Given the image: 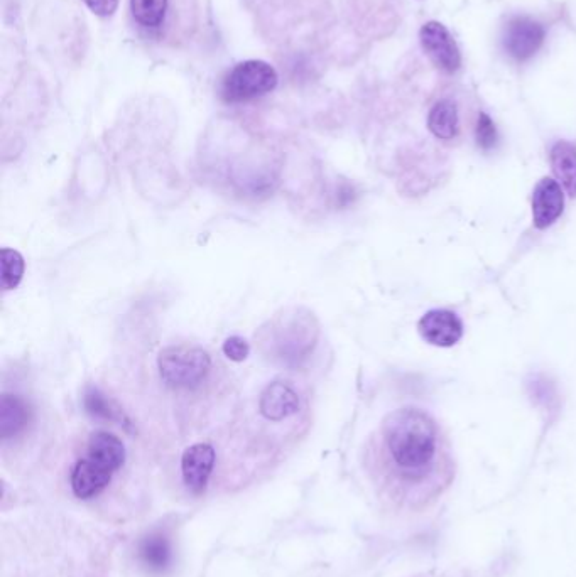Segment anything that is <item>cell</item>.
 <instances>
[{"mask_svg": "<svg viewBox=\"0 0 576 577\" xmlns=\"http://www.w3.org/2000/svg\"><path fill=\"white\" fill-rule=\"evenodd\" d=\"M215 466V449L210 444H193L186 449L181 458V475L186 488L200 495L207 488Z\"/></svg>", "mask_w": 576, "mask_h": 577, "instance_id": "cell-8", "label": "cell"}, {"mask_svg": "<svg viewBox=\"0 0 576 577\" xmlns=\"http://www.w3.org/2000/svg\"><path fill=\"white\" fill-rule=\"evenodd\" d=\"M546 38V29L529 17H514L507 24L504 46L517 61H528L538 53Z\"/></svg>", "mask_w": 576, "mask_h": 577, "instance_id": "cell-6", "label": "cell"}, {"mask_svg": "<svg viewBox=\"0 0 576 577\" xmlns=\"http://www.w3.org/2000/svg\"><path fill=\"white\" fill-rule=\"evenodd\" d=\"M387 470L403 505L424 510L443 495L455 476L452 449L435 417L418 407L394 410L382 422Z\"/></svg>", "mask_w": 576, "mask_h": 577, "instance_id": "cell-1", "label": "cell"}, {"mask_svg": "<svg viewBox=\"0 0 576 577\" xmlns=\"http://www.w3.org/2000/svg\"><path fill=\"white\" fill-rule=\"evenodd\" d=\"M477 144L482 151H490L497 144V129L487 114L479 115L477 122Z\"/></svg>", "mask_w": 576, "mask_h": 577, "instance_id": "cell-20", "label": "cell"}, {"mask_svg": "<svg viewBox=\"0 0 576 577\" xmlns=\"http://www.w3.org/2000/svg\"><path fill=\"white\" fill-rule=\"evenodd\" d=\"M83 2L98 17H110L119 7V0H83Z\"/></svg>", "mask_w": 576, "mask_h": 577, "instance_id": "cell-22", "label": "cell"}, {"mask_svg": "<svg viewBox=\"0 0 576 577\" xmlns=\"http://www.w3.org/2000/svg\"><path fill=\"white\" fill-rule=\"evenodd\" d=\"M31 421V407L19 395L4 394L0 399V437L7 441L21 434Z\"/></svg>", "mask_w": 576, "mask_h": 577, "instance_id": "cell-13", "label": "cell"}, {"mask_svg": "<svg viewBox=\"0 0 576 577\" xmlns=\"http://www.w3.org/2000/svg\"><path fill=\"white\" fill-rule=\"evenodd\" d=\"M565 195L555 179L544 178L536 184L533 193V222L538 230H546L563 215Z\"/></svg>", "mask_w": 576, "mask_h": 577, "instance_id": "cell-9", "label": "cell"}, {"mask_svg": "<svg viewBox=\"0 0 576 577\" xmlns=\"http://www.w3.org/2000/svg\"><path fill=\"white\" fill-rule=\"evenodd\" d=\"M0 265H2V289L14 291L21 284L26 270V262L17 250L2 249L0 252Z\"/></svg>", "mask_w": 576, "mask_h": 577, "instance_id": "cell-19", "label": "cell"}, {"mask_svg": "<svg viewBox=\"0 0 576 577\" xmlns=\"http://www.w3.org/2000/svg\"><path fill=\"white\" fill-rule=\"evenodd\" d=\"M83 409L88 416L98 421L117 422L120 426H129L127 417L120 409L119 405L115 404L114 400H110L107 395L98 390L97 387H88L83 394Z\"/></svg>", "mask_w": 576, "mask_h": 577, "instance_id": "cell-16", "label": "cell"}, {"mask_svg": "<svg viewBox=\"0 0 576 577\" xmlns=\"http://www.w3.org/2000/svg\"><path fill=\"white\" fill-rule=\"evenodd\" d=\"M223 353L225 356L232 360V362H244L245 358L249 356L250 353V345L244 338H240V336H230L225 340L223 343Z\"/></svg>", "mask_w": 576, "mask_h": 577, "instance_id": "cell-21", "label": "cell"}, {"mask_svg": "<svg viewBox=\"0 0 576 577\" xmlns=\"http://www.w3.org/2000/svg\"><path fill=\"white\" fill-rule=\"evenodd\" d=\"M278 81V71L266 61H242L223 78L220 95L227 103L250 102L271 93Z\"/></svg>", "mask_w": 576, "mask_h": 577, "instance_id": "cell-4", "label": "cell"}, {"mask_svg": "<svg viewBox=\"0 0 576 577\" xmlns=\"http://www.w3.org/2000/svg\"><path fill=\"white\" fill-rule=\"evenodd\" d=\"M551 166L556 178L563 184L566 193L575 198L576 196V146L571 142H556L551 154Z\"/></svg>", "mask_w": 576, "mask_h": 577, "instance_id": "cell-15", "label": "cell"}, {"mask_svg": "<svg viewBox=\"0 0 576 577\" xmlns=\"http://www.w3.org/2000/svg\"><path fill=\"white\" fill-rule=\"evenodd\" d=\"M419 39L433 63L446 73H455L462 65V54L452 34L443 24L431 21L421 27Z\"/></svg>", "mask_w": 576, "mask_h": 577, "instance_id": "cell-5", "label": "cell"}, {"mask_svg": "<svg viewBox=\"0 0 576 577\" xmlns=\"http://www.w3.org/2000/svg\"><path fill=\"white\" fill-rule=\"evenodd\" d=\"M114 473L92 459H80L71 471V490L82 500H90L100 495L109 486Z\"/></svg>", "mask_w": 576, "mask_h": 577, "instance_id": "cell-10", "label": "cell"}, {"mask_svg": "<svg viewBox=\"0 0 576 577\" xmlns=\"http://www.w3.org/2000/svg\"><path fill=\"white\" fill-rule=\"evenodd\" d=\"M132 16L146 29L163 26L168 12V0H131Z\"/></svg>", "mask_w": 576, "mask_h": 577, "instance_id": "cell-18", "label": "cell"}, {"mask_svg": "<svg viewBox=\"0 0 576 577\" xmlns=\"http://www.w3.org/2000/svg\"><path fill=\"white\" fill-rule=\"evenodd\" d=\"M259 410L267 421H284L299 410V397L288 383L272 382L267 385L259 400Z\"/></svg>", "mask_w": 576, "mask_h": 577, "instance_id": "cell-11", "label": "cell"}, {"mask_svg": "<svg viewBox=\"0 0 576 577\" xmlns=\"http://www.w3.org/2000/svg\"><path fill=\"white\" fill-rule=\"evenodd\" d=\"M419 335L426 343L450 348L462 340L463 323L458 314L448 309H433L424 314L418 323Z\"/></svg>", "mask_w": 576, "mask_h": 577, "instance_id": "cell-7", "label": "cell"}, {"mask_svg": "<svg viewBox=\"0 0 576 577\" xmlns=\"http://www.w3.org/2000/svg\"><path fill=\"white\" fill-rule=\"evenodd\" d=\"M458 110L450 100H441L431 108L428 115V127L431 134L441 141H452L458 134Z\"/></svg>", "mask_w": 576, "mask_h": 577, "instance_id": "cell-17", "label": "cell"}, {"mask_svg": "<svg viewBox=\"0 0 576 577\" xmlns=\"http://www.w3.org/2000/svg\"><path fill=\"white\" fill-rule=\"evenodd\" d=\"M137 556L151 572H164L173 562V547L166 535L153 532L139 542Z\"/></svg>", "mask_w": 576, "mask_h": 577, "instance_id": "cell-14", "label": "cell"}, {"mask_svg": "<svg viewBox=\"0 0 576 577\" xmlns=\"http://www.w3.org/2000/svg\"><path fill=\"white\" fill-rule=\"evenodd\" d=\"M87 458L115 473L125 463L124 443L112 432H93L88 441Z\"/></svg>", "mask_w": 576, "mask_h": 577, "instance_id": "cell-12", "label": "cell"}, {"mask_svg": "<svg viewBox=\"0 0 576 577\" xmlns=\"http://www.w3.org/2000/svg\"><path fill=\"white\" fill-rule=\"evenodd\" d=\"M158 367L168 387L196 389L208 377L212 358L198 346H168L159 353Z\"/></svg>", "mask_w": 576, "mask_h": 577, "instance_id": "cell-3", "label": "cell"}, {"mask_svg": "<svg viewBox=\"0 0 576 577\" xmlns=\"http://www.w3.org/2000/svg\"><path fill=\"white\" fill-rule=\"evenodd\" d=\"M259 340L267 355L289 367H296L315 350L318 323L306 309H286L262 328Z\"/></svg>", "mask_w": 576, "mask_h": 577, "instance_id": "cell-2", "label": "cell"}]
</instances>
